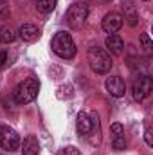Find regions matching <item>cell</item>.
Segmentation results:
<instances>
[{
	"instance_id": "2",
	"label": "cell",
	"mask_w": 153,
	"mask_h": 155,
	"mask_svg": "<svg viewBox=\"0 0 153 155\" xmlns=\"http://www.w3.org/2000/svg\"><path fill=\"white\" fill-rule=\"evenodd\" d=\"M40 92V81L36 78H27L13 88V99L18 105H27L36 99Z\"/></svg>"
},
{
	"instance_id": "9",
	"label": "cell",
	"mask_w": 153,
	"mask_h": 155,
	"mask_svg": "<svg viewBox=\"0 0 153 155\" xmlns=\"http://www.w3.org/2000/svg\"><path fill=\"white\" fill-rule=\"evenodd\" d=\"M112 146H114L115 152H122L126 148V139H124V126L114 123L112 124Z\"/></svg>"
},
{
	"instance_id": "8",
	"label": "cell",
	"mask_w": 153,
	"mask_h": 155,
	"mask_svg": "<svg viewBox=\"0 0 153 155\" xmlns=\"http://www.w3.org/2000/svg\"><path fill=\"white\" fill-rule=\"evenodd\" d=\"M105 87H106V90L110 92V96H114V97H122V96L126 94V83H124V79L121 76L106 78Z\"/></svg>"
},
{
	"instance_id": "7",
	"label": "cell",
	"mask_w": 153,
	"mask_h": 155,
	"mask_svg": "<svg viewBox=\"0 0 153 155\" xmlns=\"http://www.w3.org/2000/svg\"><path fill=\"white\" fill-rule=\"evenodd\" d=\"M122 24H124V20L119 13H108V15H105L103 22H101V27L106 35H115L122 27Z\"/></svg>"
},
{
	"instance_id": "10",
	"label": "cell",
	"mask_w": 153,
	"mask_h": 155,
	"mask_svg": "<svg viewBox=\"0 0 153 155\" xmlns=\"http://www.w3.org/2000/svg\"><path fill=\"white\" fill-rule=\"evenodd\" d=\"M105 47L108 54H114V56H121L124 52V41L119 35H108L105 40Z\"/></svg>"
},
{
	"instance_id": "18",
	"label": "cell",
	"mask_w": 153,
	"mask_h": 155,
	"mask_svg": "<svg viewBox=\"0 0 153 155\" xmlns=\"http://www.w3.org/2000/svg\"><path fill=\"white\" fill-rule=\"evenodd\" d=\"M141 43H142V49L146 51V52H151V38H150V35L148 33H144V35H141Z\"/></svg>"
},
{
	"instance_id": "16",
	"label": "cell",
	"mask_w": 153,
	"mask_h": 155,
	"mask_svg": "<svg viewBox=\"0 0 153 155\" xmlns=\"http://www.w3.org/2000/svg\"><path fill=\"white\" fill-rule=\"evenodd\" d=\"M16 33H15V29L11 27V25H4V27H0V41L2 43H13L15 40H16Z\"/></svg>"
},
{
	"instance_id": "19",
	"label": "cell",
	"mask_w": 153,
	"mask_h": 155,
	"mask_svg": "<svg viewBox=\"0 0 153 155\" xmlns=\"http://www.w3.org/2000/svg\"><path fill=\"white\" fill-rule=\"evenodd\" d=\"M9 4L5 2V0H0V20H4V18H7L9 16Z\"/></svg>"
},
{
	"instance_id": "17",
	"label": "cell",
	"mask_w": 153,
	"mask_h": 155,
	"mask_svg": "<svg viewBox=\"0 0 153 155\" xmlns=\"http://www.w3.org/2000/svg\"><path fill=\"white\" fill-rule=\"evenodd\" d=\"M54 7H56V0H36V9L43 15L52 13Z\"/></svg>"
},
{
	"instance_id": "22",
	"label": "cell",
	"mask_w": 153,
	"mask_h": 155,
	"mask_svg": "<svg viewBox=\"0 0 153 155\" xmlns=\"http://www.w3.org/2000/svg\"><path fill=\"white\" fill-rule=\"evenodd\" d=\"M144 139H146V144H148V146H153V139H151V128H146V132H144Z\"/></svg>"
},
{
	"instance_id": "15",
	"label": "cell",
	"mask_w": 153,
	"mask_h": 155,
	"mask_svg": "<svg viewBox=\"0 0 153 155\" xmlns=\"http://www.w3.org/2000/svg\"><path fill=\"white\" fill-rule=\"evenodd\" d=\"M122 9H124V16L128 20L130 25H137V20H139V15L133 7V4L130 0H122Z\"/></svg>"
},
{
	"instance_id": "3",
	"label": "cell",
	"mask_w": 153,
	"mask_h": 155,
	"mask_svg": "<svg viewBox=\"0 0 153 155\" xmlns=\"http://www.w3.org/2000/svg\"><path fill=\"white\" fill-rule=\"evenodd\" d=\"M50 49L56 56H60L63 60H70L76 54V43L67 31H58L54 35V38L50 41Z\"/></svg>"
},
{
	"instance_id": "14",
	"label": "cell",
	"mask_w": 153,
	"mask_h": 155,
	"mask_svg": "<svg viewBox=\"0 0 153 155\" xmlns=\"http://www.w3.org/2000/svg\"><path fill=\"white\" fill-rule=\"evenodd\" d=\"M77 132L81 134V135H88L90 134V128H92V121H90V116L88 114H85V112H79L77 114Z\"/></svg>"
},
{
	"instance_id": "13",
	"label": "cell",
	"mask_w": 153,
	"mask_h": 155,
	"mask_svg": "<svg viewBox=\"0 0 153 155\" xmlns=\"http://www.w3.org/2000/svg\"><path fill=\"white\" fill-rule=\"evenodd\" d=\"M90 121H92V128H90V134H96L94 139H92V144H99L101 143V123H99V114L97 112H90ZM88 134V135H90Z\"/></svg>"
},
{
	"instance_id": "1",
	"label": "cell",
	"mask_w": 153,
	"mask_h": 155,
	"mask_svg": "<svg viewBox=\"0 0 153 155\" xmlns=\"http://www.w3.org/2000/svg\"><path fill=\"white\" fill-rule=\"evenodd\" d=\"M86 58H88V65L90 69L96 72V74H108L110 69H112V58L108 54L106 49H101L97 45H92L86 52Z\"/></svg>"
},
{
	"instance_id": "21",
	"label": "cell",
	"mask_w": 153,
	"mask_h": 155,
	"mask_svg": "<svg viewBox=\"0 0 153 155\" xmlns=\"http://www.w3.org/2000/svg\"><path fill=\"white\" fill-rule=\"evenodd\" d=\"M7 61H9V54L5 51H0V71L7 65Z\"/></svg>"
},
{
	"instance_id": "6",
	"label": "cell",
	"mask_w": 153,
	"mask_h": 155,
	"mask_svg": "<svg viewBox=\"0 0 153 155\" xmlns=\"http://www.w3.org/2000/svg\"><path fill=\"white\" fill-rule=\"evenodd\" d=\"M151 88H153V81L150 76H141L139 79H135L133 83V99L135 101H144L150 94H151Z\"/></svg>"
},
{
	"instance_id": "4",
	"label": "cell",
	"mask_w": 153,
	"mask_h": 155,
	"mask_svg": "<svg viewBox=\"0 0 153 155\" xmlns=\"http://www.w3.org/2000/svg\"><path fill=\"white\" fill-rule=\"evenodd\" d=\"M86 16H88V5L83 4V2H76V4H72V5L69 7V11H67V24H69L72 29H79V27L85 24Z\"/></svg>"
},
{
	"instance_id": "11",
	"label": "cell",
	"mask_w": 153,
	"mask_h": 155,
	"mask_svg": "<svg viewBox=\"0 0 153 155\" xmlns=\"http://www.w3.org/2000/svg\"><path fill=\"white\" fill-rule=\"evenodd\" d=\"M16 35L24 40V41L31 43V41H36V40L40 38V29L36 25H33V24H24V25L18 29Z\"/></svg>"
},
{
	"instance_id": "20",
	"label": "cell",
	"mask_w": 153,
	"mask_h": 155,
	"mask_svg": "<svg viewBox=\"0 0 153 155\" xmlns=\"http://www.w3.org/2000/svg\"><path fill=\"white\" fill-rule=\"evenodd\" d=\"M58 155H81V153H79V150L76 146H65L58 152Z\"/></svg>"
},
{
	"instance_id": "5",
	"label": "cell",
	"mask_w": 153,
	"mask_h": 155,
	"mask_svg": "<svg viewBox=\"0 0 153 155\" xmlns=\"http://www.w3.org/2000/svg\"><path fill=\"white\" fill-rule=\"evenodd\" d=\"M0 148L7 152H15L20 148V135L5 124H0Z\"/></svg>"
},
{
	"instance_id": "12",
	"label": "cell",
	"mask_w": 153,
	"mask_h": 155,
	"mask_svg": "<svg viewBox=\"0 0 153 155\" xmlns=\"http://www.w3.org/2000/svg\"><path fill=\"white\" fill-rule=\"evenodd\" d=\"M40 152V143L34 135H27L22 144V155H38Z\"/></svg>"
}]
</instances>
